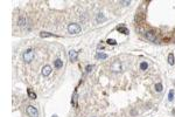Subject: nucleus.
<instances>
[{
  "label": "nucleus",
  "mask_w": 175,
  "mask_h": 117,
  "mask_svg": "<svg viewBox=\"0 0 175 117\" xmlns=\"http://www.w3.org/2000/svg\"><path fill=\"white\" fill-rule=\"evenodd\" d=\"M22 57H23V61L27 62V63H29V62H32L34 60V57H35V53H34L33 49H27V51L22 54Z\"/></svg>",
  "instance_id": "f257e3e1"
},
{
  "label": "nucleus",
  "mask_w": 175,
  "mask_h": 117,
  "mask_svg": "<svg viewBox=\"0 0 175 117\" xmlns=\"http://www.w3.org/2000/svg\"><path fill=\"white\" fill-rule=\"evenodd\" d=\"M81 31H82V27L78 23H70L68 26V32L70 34H78L81 33Z\"/></svg>",
  "instance_id": "f03ea898"
},
{
  "label": "nucleus",
  "mask_w": 175,
  "mask_h": 117,
  "mask_svg": "<svg viewBox=\"0 0 175 117\" xmlns=\"http://www.w3.org/2000/svg\"><path fill=\"white\" fill-rule=\"evenodd\" d=\"M111 70L114 71V73H119V71L123 70V66H122V62L120 61H114L113 63L111 64Z\"/></svg>",
  "instance_id": "7ed1b4c3"
},
{
  "label": "nucleus",
  "mask_w": 175,
  "mask_h": 117,
  "mask_svg": "<svg viewBox=\"0 0 175 117\" xmlns=\"http://www.w3.org/2000/svg\"><path fill=\"white\" fill-rule=\"evenodd\" d=\"M27 114L29 115L31 117H39L38 109H36L35 107H33V105H29V107H27Z\"/></svg>",
  "instance_id": "20e7f679"
},
{
  "label": "nucleus",
  "mask_w": 175,
  "mask_h": 117,
  "mask_svg": "<svg viewBox=\"0 0 175 117\" xmlns=\"http://www.w3.org/2000/svg\"><path fill=\"white\" fill-rule=\"evenodd\" d=\"M145 36H146V39H147L148 41H152V42H154V41L156 40V33H155L154 31L145 32Z\"/></svg>",
  "instance_id": "39448f33"
},
{
  "label": "nucleus",
  "mask_w": 175,
  "mask_h": 117,
  "mask_svg": "<svg viewBox=\"0 0 175 117\" xmlns=\"http://www.w3.org/2000/svg\"><path fill=\"white\" fill-rule=\"evenodd\" d=\"M51 71H53V69H51V67L49 66V64H46V66L42 68V75L43 76H49V75L51 74Z\"/></svg>",
  "instance_id": "423d86ee"
},
{
  "label": "nucleus",
  "mask_w": 175,
  "mask_h": 117,
  "mask_svg": "<svg viewBox=\"0 0 175 117\" xmlns=\"http://www.w3.org/2000/svg\"><path fill=\"white\" fill-rule=\"evenodd\" d=\"M69 58H70V61H76L77 58H78V53H77L76 51H74V49H71L70 52H69Z\"/></svg>",
  "instance_id": "0eeeda50"
},
{
  "label": "nucleus",
  "mask_w": 175,
  "mask_h": 117,
  "mask_svg": "<svg viewBox=\"0 0 175 117\" xmlns=\"http://www.w3.org/2000/svg\"><path fill=\"white\" fill-rule=\"evenodd\" d=\"M54 67H55L56 69L62 68V67H63V61H62V60H60V58L55 60V61H54Z\"/></svg>",
  "instance_id": "6e6552de"
},
{
  "label": "nucleus",
  "mask_w": 175,
  "mask_h": 117,
  "mask_svg": "<svg viewBox=\"0 0 175 117\" xmlns=\"http://www.w3.org/2000/svg\"><path fill=\"white\" fill-rule=\"evenodd\" d=\"M105 20H106V18H105L104 14H102V13H99L98 15L96 16V21H97L98 23H99V22H103V21H105Z\"/></svg>",
  "instance_id": "1a4fd4ad"
},
{
  "label": "nucleus",
  "mask_w": 175,
  "mask_h": 117,
  "mask_svg": "<svg viewBox=\"0 0 175 117\" xmlns=\"http://www.w3.org/2000/svg\"><path fill=\"white\" fill-rule=\"evenodd\" d=\"M18 25L21 26V27L26 26V25H27V19H26V18H20V19L18 20Z\"/></svg>",
  "instance_id": "9d476101"
},
{
  "label": "nucleus",
  "mask_w": 175,
  "mask_h": 117,
  "mask_svg": "<svg viewBox=\"0 0 175 117\" xmlns=\"http://www.w3.org/2000/svg\"><path fill=\"white\" fill-rule=\"evenodd\" d=\"M27 94H28V96H29V98H32V99H35L36 98V94L32 89H28L27 90Z\"/></svg>",
  "instance_id": "9b49d317"
},
{
  "label": "nucleus",
  "mask_w": 175,
  "mask_h": 117,
  "mask_svg": "<svg viewBox=\"0 0 175 117\" xmlns=\"http://www.w3.org/2000/svg\"><path fill=\"white\" fill-rule=\"evenodd\" d=\"M118 29V32H120V33L123 34H128V31H127V28L124 27V26H119V27L117 28Z\"/></svg>",
  "instance_id": "f8f14e48"
},
{
  "label": "nucleus",
  "mask_w": 175,
  "mask_h": 117,
  "mask_svg": "<svg viewBox=\"0 0 175 117\" xmlns=\"http://www.w3.org/2000/svg\"><path fill=\"white\" fill-rule=\"evenodd\" d=\"M168 63L170 64V66H173V64L175 63V60H174V54L170 53L169 55H168Z\"/></svg>",
  "instance_id": "ddd939ff"
},
{
  "label": "nucleus",
  "mask_w": 175,
  "mask_h": 117,
  "mask_svg": "<svg viewBox=\"0 0 175 117\" xmlns=\"http://www.w3.org/2000/svg\"><path fill=\"white\" fill-rule=\"evenodd\" d=\"M96 58H100V60H105L107 58V55L105 53H97L96 54Z\"/></svg>",
  "instance_id": "4468645a"
},
{
  "label": "nucleus",
  "mask_w": 175,
  "mask_h": 117,
  "mask_svg": "<svg viewBox=\"0 0 175 117\" xmlns=\"http://www.w3.org/2000/svg\"><path fill=\"white\" fill-rule=\"evenodd\" d=\"M71 103H72V105H74V107H77V91L74 93V97H72Z\"/></svg>",
  "instance_id": "2eb2a0df"
},
{
  "label": "nucleus",
  "mask_w": 175,
  "mask_h": 117,
  "mask_svg": "<svg viewBox=\"0 0 175 117\" xmlns=\"http://www.w3.org/2000/svg\"><path fill=\"white\" fill-rule=\"evenodd\" d=\"M162 89H163V87H162V84H161V83H156V84H155V90H156L158 93H161V91H162Z\"/></svg>",
  "instance_id": "dca6fc26"
},
{
  "label": "nucleus",
  "mask_w": 175,
  "mask_h": 117,
  "mask_svg": "<svg viewBox=\"0 0 175 117\" xmlns=\"http://www.w3.org/2000/svg\"><path fill=\"white\" fill-rule=\"evenodd\" d=\"M40 36L41 38H50V36H53V34L47 33V32H42V33H40Z\"/></svg>",
  "instance_id": "f3484780"
},
{
  "label": "nucleus",
  "mask_w": 175,
  "mask_h": 117,
  "mask_svg": "<svg viewBox=\"0 0 175 117\" xmlns=\"http://www.w3.org/2000/svg\"><path fill=\"white\" fill-rule=\"evenodd\" d=\"M147 68H148L147 62H141V63H140V69H141V70H146Z\"/></svg>",
  "instance_id": "a211bd4d"
},
{
  "label": "nucleus",
  "mask_w": 175,
  "mask_h": 117,
  "mask_svg": "<svg viewBox=\"0 0 175 117\" xmlns=\"http://www.w3.org/2000/svg\"><path fill=\"white\" fill-rule=\"evenodd\" d=\"M94 68H95L94 64H88V66H86V68H85V71H86V73H91Z\"/></svg>",
  "instance_id": "6ab92c4d"
},
{
  "label": "nucleus",
  "mask_w": 175,
  "mask_h": 117,
  "mask_svg": "<svg viewBox=\"0 0 175 117\" xmlns=\"http://www.w3.org/2000/svg\"><path fill=\"white\" fill-rule=\"evenodd\" d=\"M106 42H107V45H112V46H116L117 45V41L114 40V39H109Z\"/></svg>",
  "instance_id": "aec40b11"
},
{
  "label": "nucleus",
  "mask_w": 175,
  "mask_h": 117,
  "mask_svg": "<svg viewBox=\"0 0 175 117\" xmlns=\"http://www.w3.org/2000/svg\"><path fill=\"white\" fill-rule=\"evenodd\" d=\"M173 98H174V90H170L169 95H168V99H169V101H173Z\"/></svg>",
  "instance_id": "412c9836"
},
{
  "label": "nucleus",
  "mask_w": 175,
  "mask_h": 117,
  "mask_svg": "<svg viewBox=\"0 0 175 117\" xmlns=\"http://www.w3.org/2000/svg\"><path fill=\"white\" fill-rule=\"evenodd\" d=\"M120 4H122V5H124V6H127V5H130V4H131V1H120Z\"/></svg>",
  "instance_id": "4be33fe9"
},
{
  "label": "nucleus",
  "mask_w": 175,
  "mask_h": 117,
  "mask_svg": "<svg viewBox=\"0 0 175 117\" xmlns=\"http://www.w3.org/2000/svg\"><path fill=\"white\" fill-rule=\"evenodd\" d=\"M53 117H57V116H56V115H54V116H53Z\"/></svg>",
  "instance_id": "5701e85b"
}]
</instances>
